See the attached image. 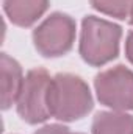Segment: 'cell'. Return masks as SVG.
Segmentation results:
<instances>
[{"label":"cell","instance_id":"obj_10","mask_svg":"<svg viewBox=\"0 0 133 134\" xmlns=\"http://www.w3.org/2000/svg\"><path fill=\"white\" fill-rule=\"evenodd\" d=\"M34 134H83V133H74L67 126L60 125V123H52V125H44L39 128Z\"/></svg>","mask_w":133,"mask_h":134},{"label":"cell","instance_id":"obj_4","mask_svg":"<svg viewBox=\"0 0 133 134\" xmlns=\"http://www.w3.org/2000/svg\"><path fill=\"white\" fill-rule=\"evenodd\" d=\"M52 76L45 69H32L25 78L21 94L16 101L19 117L28 125H39L47 122L52 115L47 104V92Z\"/></svg>","mask_w":133,"mask_h":134},{"label":"cell","instance_id":"obj_2","mask_svg":"<svg viewBox=\"0 0 133 134\" xmlns=\"http://www.w3.org/2000/svg\"><path fill=\"white\" fill-rule=\"evenodd\" d=\"M122 28L110 20L86 16L81 20L78 52L81 59L93 67H102L119 55Z\"/></svg>","mask_w":133,"mask_h":134},{"label":"cell","instance_id":"obj_6","mask_svg":"<svg viewBox=\"0 0 133 134\" xmlns=\"http://www.w3.org/2000/svg\"><path fill=\"white\" fill-rule=\"evenodd\" d=\"M24 72L21 64L6 53L0 56V103L2 109L6 111L16 104L24 84Z\"/></svg>","mask_w":133,"mask_h":134},{"label":"cell","instance_id":"obj_12","mask_svg":"<svg viewBox=\"0 0 133 134\" xmlns=\"http://www.w3.org/2000/svg\"><path fill=\"white\" fill-rule=\"evenodd\" d=\"M129 20H130V25H133V8H132V13L129 16Z\"/></svg>","mask_w":133,"mask_h":134},{"label":"cell","instance_id":"obj_1","mask_svg":"<svg viewBox=\"0 0 133 134\" xmlns=\"http://www.w3.org/2000/svg\"><path fill=\"white\" fill-rule=\"evenodd\" d=\"M47 104L53 119L69 123L86 117L94 108V100L83 78L72 73H58L50 80Z\"/></svg>","mask_w":133,"mask_h":134},{"label":"cell","instance_id":"obj_5","mask_svg":"<svg viewBox=\"0 0 133 134\" xmlns=\"http://www.w3.org/2000/svg\"><path fill=\"white\" fill-rule=\"evenodd\" d=\"M94 89L100 104L113 111H133V70L114 66L94 78Z\"/></svg>","mask_w":133,"mask_h":134},{"label":"cell","instance_id":"obj_8","mask_svg":"<svg viewBox=\"0 0 133 134\" xmlns=\"http://www.w3.org/2000/svg\"><path fill=\"white\" fill-rule=\"evenodd\" d=\"M93 134H133V115L125 111H100L94 115Z\"/></svg>","mask_w":133,"mask_h":134},{"label":"cell","instance_id":"obj_9","mask_svg":"<svg viewBox=\"0 0 133 134\" xmlns=\"http://www.w3.org/2000/svg\"><path fill=\"white\" fill-rule=\"evenodd\" d=\"M93 8L105 16L124 20L130 16L133 0H89Z\"/></svg>","mask_w":133,"mask_h":134},{"label":"cell","instance_id":"obj_7","mask_svg":"<svg viewBox=\"0 0 133 134\" xmlns=\"http://www.w3.org/2000/svg\"><path fill=\"white\" fill-rule=\"evenodd\" d=\"M49 8V0H3V11L13 25L27 28L36 24Z\"/></svg>","mask_w":133,"mask_h":134},{"label":"cell","instance_id":"obj_3","mask_svg":"<svg viewBox=\"0 0 133 134\" xmlns=\"http://www.w3.org/2000/svg\"><path fill=\"white\" fill-rule=\"evenodd\" d=\"M77 34L75 20L63 13H52L33 30L36 52L44 58H60L74 47Z\"/></svg>","mask_w":133,"mask_h":134},{"label":"cell","instance_id":"obj_11","mask_svg":"<svg viewBox=\"0 0 133 134\" xmlns=\"http://www.w3.org/2000/svg\"><path fill=\"white\" fill-rule=\"evenodd\" d=\"M125 56L133 64V31L127 34V39H125Z\"/></svg>","mask_w":133,"mask_h":134}]
</instances>
